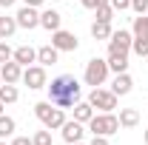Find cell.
Here are the masks:
<instances>
[{
	"instance_id": "obj_8",
	"label": "cell",
	"mask_w": 148,
	"mask_h": 145,
	"mask_svg": "<svg viewBox=\"0 0 148 145\" xmlns=\"http://www.w3.org/2000/svg\"><path fill=\"white\" fill-rule=\"evenodd\" d=\"M51 46H54L57 51H77V37L71 34V31H66V29H57V31H51Z\"/></svg>"
},
{
	"instance_id": "obj_19",
	"label": "cell",
	"mask_w": 148,
	"mask_h": 145,
	"mask_svg": "<svg viewBox=\"0 0 148 145\" xmlns=\"http://www.w3.org/2000/svg\"><path fill=\"white\" fill-rule=\"evenodd\" d=\"M91 37H94V40H108V37H111V23H106V20H94Z\"/></svg>"
},
{
	"instance_id": "obj_12",
	"label": "cell",
	"mask_w": 148,
	"mask_h": 145,
	"mask_svg": "<svg viewBox=\"0 0 148 145\" xmlns=\"http://www.w3.org/2000/svg\"><path fill=\"white\" fill-rule=\"evenodd\" d=\"M60 23H63V14H60V12H54V9H46V12H40V26H43V29L57 31V29H60Z\"/></svg>"
},
{
	"instance_id": "obj_3",
	"label": "cell",
	"mask_w": 148,
	"mask_h": 145,
	"mask_svg": "<svg viewBox=\"0 0 148 145\" xmlns=\"http://www.w3.org/2000/svg\"><path fill=\"white\" fill-rule=\"evenodd\" d=\"M34 114H37V120L49 128V131H57V128H63V122H66L63 108H57L54 103H37V105H34Z\"/></svg>"
},
{
	"instance_id": "obj_39",
	"label": "cell",
	"mask_w": 148,
	"mask_h": 145,
	"mask_svg": "<svg viewBox=\"0 0 148 145\" xmlns=\"http://www.w3.org/2000/svg\"><path fill=\"white\" fill-rule=\"evenodd\" d=\"M0 145H6V142H0Z\"/></svg>"
},
{
	"instance_id": "obj_16",
	"label": "cell",
	"mask_w": 148,
	"mask_h": 145,
	"mask_svg": "<svg viewBox=\"0 0 148 145\" xmlns=\"http://www.w3.org/2000/svg\"><path fill=\"white\" fill-rule=\"evenodd\" d=\"M108 71L114 74L128 71V54H108Z\"/></svg>"
},
{
	"instance_id": "obj_1",
	"label": "cell",
	"mask_w": 148,
	"mask_h": 145,
	"mask_svg": "<svg viewBox=\"0 0 148 145\" xmlns=\"http://www.w3.org/2000/svg\"><path fill=\"white\" fill-rule=\"evenodd\" d=\"M49 88V103H54L57 108H71L80 103V83H77V77L71 74H60L51 80V85H46Z\"/></svg>"
},
{
	"instance_id": "obj_38",
	"label": "cell",
	"mask_w": 148,
	"mask_h": 145,
	"mask_svg": "<svg viewBox=\"0 0 148 145\" xmlns=\"http://www.w3.org/2000/svg\"><path fill=\"white\" fill-rule=\"evenodd\" d=\"M54 3H60V0H54Z\"/></svg>"
},
{
	"instance_id": "obj_33",
	"label": "cell",
	"mask_w": 148,
	"mask_h": 145,
	"mask_svg": "<svg viewBox=\"0 0 148 145\" xmlns=\"http://www.w3.org/2000/svg\"><path fill=\"white\" fill-rule=\"evenodd\" d=\"M43 3H46V0H26V6H34V9H37V6H43Z\"/></svg>"
},
{
	"instance_id": "obj_6",
	"label": "cell",
	"mask_w": 148,
	"mask_h": 145,
	"mask_svg": "<svg viewBox=\"0 0 148 145\" xmlns=\"http://www.w3.org/2000/svg\"><path fill=\"white\" fill-rule=\"evenodd\" d=\"M88 103H91V108H100V111H114L117 108V94L114 91H106V88H97L91 91V97H88Z\"/></svg>"
},
{
	"instance_id": "obj_15",
	"label": "cell",
	"mask_w": 148,
	"mask_h": 145,
	"mask_svg": "<svg viewBox=\"0 0 148 145\" xmlns=\"http://www.w3.org/2000/svg\"><path fill=\"white\" fill-rule=\"evenodd\" d=\"M57 54H60V51H57L54 46H43V49H37V63H40V66H54Z\"/></svg>"
},
{
	"instance_id": "obj_25",
	"label": "cell",
	"mask_w": 148,
	"mask_h": 145,
	"mask_svg": "<svg viewBox=\"0 0 148 145\" xmlns=\"http://www.w3.org/2000/svg\"><path fill=\"white\" fill-rule=\"evenodd\" d=\"M32 142L34 145H51V131L46 128V131H37L34 137H32Z\"/></svg>"
},
{
	"instance_id": "obj_18",
	"label": "cell",
	"mask_w": 148,
	"mask_h": 145,
	"mask_svg": "<svg viewBox=\"0 0 148 145\" xmlns=\"http://www.w3.org/2000/svg\"><path fill=\"white\" fill-rule=\"evenodd\" d=\"M17 29H20V26H17V20H14V17H6V14L0 17V40H9Z\"/></svg>"
},
{
	"instance_id": "obj_4",
	"label": "cell",
	"mask_w": 148,
	"mask_h": 145,
	"mask_svg": "<svg viewBox=\"0 0 148 145\" xmlns=\"http://www.w3.org/2000/svg\"><path fill=\"white\" fill-rule=\"evenodd\" d=\"M86 85H103L106 83V77H108V60H100V57H94V60H88L86 63Z\"/></svg>"
},
{
	"instance_id": "obj_29",
	"label": "cell",
	"mask_w": 148,
	"mask_h": 145,
	"mask_svg": "<svg viewBox=\"0 0 148 145\" xmlns=\"http://www.w3.org/2000/svg\"><path fill=\"white\" fill-rule=\"evenodd\" d=\"M111 9L114 12H125V9H131V0H108Z\"/></svg>"
},
{
	"instance_id": "obj_34",
	"label": "cell",
	"mask_w": 148,
	"mask_h": 145,
	"mask_svg": "<svg viewBox=\"0 0 148 145\" xmlns=\"http://www.w3.org/2000/svg\"><path fill=\"white\" fill-rule=\"evenodd\" d=\"M0 6H3V9H9V6H14V0H0Z\"/></svg>"
},
{
	"instance_id": "obj_37",
	"label": "cell",
	"mask_w": 148,
	"mask_h": 145,
	"mask_svg": "<svg viewBox=\"0 0 148 145\" xmlns=\"http://www.w3.org/2000/svg\"><path fill=\"white\" fill-rule=\"evenodd\" d=\"M71 145H83V142H71Z\"/></svg>"
},
{
	"instance_id": "obj_31",
	"label": "cell",
	"mask_w": 148,
	"mask_h": 145,
	"mask_svg": "<svg viewBox=\"0 0 148 145\" xmlns=\"http://www.w3.org/2000/svg\"><path fill=\"white\" fill-rule=\"evenodd\" d=\"M12 145H34V142H32L29 137H14V140H12Z\"/></svg>"
},
{
	"instance_id": "obj_23",
	"label": "cell",
	"mask_w": 148,
	"mask_h": 145,
	"mask_svg": "<svg viewBox=\"0 0 148 145\" xmlns=\"http://www.w3.org/2000/svg\"><path fill=\"white\" fill-rule=\"evenodd\" d=\"M14 128H17V122H14L12 117H6V114H0V140H6V137H12V134H14Z\"/></svg>"
},
{
	"instance_id": "obj_28",
	"label": "cell",
	"mask_w": 148,
	"mask_h": 145,
	"mask_svg": "<svg viewBox=\"0 0 148 145\" xmlns=\"http://www.w3.org/2000/svg\"><path fill=\"white\" fill-rule=\"evenodd\" d=\"M131 9H134L137 14H145L148 12V0H131Z\"/></svg>"
},
{
	"instance_id": "obj_24",
	"label": "cell",
	"mask_w": 148,
	"mask_h": 145,
	"mask_svg": "<svg viewBox=\"0 0 148 145\" xmlns=\"http://www.w3.org/2000/svg\"><path fill=\"white\" fill-rule=\"evenodd\" d=\"M131 51L140 57H148V40H143V37H134L131 40Z\"/></svg>"
},
{
	"instance_id": "obj_27",
	"label": "cell",
	"mask_w": 148,
	"mask_h": 145,
	"mask_svg": "<svg viewBox=\"0 0 148 145\" xmlns=\"http://www.w3.org/2000/svg\"><path fill=\"white\" fill-rule=\"evenodd\" d=\"M12 57H14V51L9 49V43H6V40H0V66H3V63H9Z\"/></svg>"
},
{
	"instance_id": "obj_2",
	"label": "cell",
	"mask_w": 148,
	"mask_h": 145,
	"mask_svg": "<svg viewBox=\"0 0 148 145\" xmlns=\"http://www.w3.org/2000/svg\"><path fill=\"white\" fill-rule=\"evenodd\" d=\"M88 131L94 137H111L120 131V117H114L111 111H103V114H94L88 120Z\"/></svg>"
},
{
	"instance_id": "obj_11",
	"label": "cell",
	"mask_w": 148,
	"mask_h": 145,
	"mask_svg": "<svg viewBox=\"0 0 148 145\" xmlns=\"http://www.w3.org/2000/svg\"><path fill=\"white\" fill-rule=\"evenodd\" d=\"M60 134H63V140H66L69 145H71V142H80V140H83V122H77V120L69 122V120H66L63 128H60Z\"/></svg>"
},
{
	"instance_id": "obj_30",
	"label": "cell",
	"mask_w": 148,
	"mask_h": 145,
	"mask_svg": "<svg viewBox=\"0 0 148 145\" xmlns=\"http://www.w3.org/2000/svg\"><path fill=\"white\" fill-rule=\"evenodd\" d=\"M106 3H108V0H83V6H86V9H100V6H106Z\"/></svg>"
},
{
	"instance_id": "obj_14",
	"label": "cell",
	"mask_w": 148,
	"mask_h": 145,
	"mask_svg": "<svg viewBox=\"0 0 148 145\" xmlns=\"http://www.w3.org/2000/svg\"><path fill=\"white\" fill-rule=\"evenodd\" d=\"M14 63H20V66H32L37 60V51L32 49V46H20V49H14V57H12Z\"/></svg>"
},
{
	"instance_id": "obj_32",
	"label": "cell",
	"mask_w": 148,
	"mask_h": 145,
	"mask_svg": "<svg viewBox=\"0 0 148 145\" xmlns=\"http://www.w3.org/2000/svg\"><path fill=\"white\" fill-rule=\"evenodd\" d=\"M91 145H111V142H108V137H94Z\"/></svg>"
},
{
	"instance_id": "obj_22",
	"label": "cell",
	"mask_w": 148,
	"mask_h": 145,
	"mask_svg": "<svg viewBox=\"0 0 148 145\" xmlns=\"http://www.w3.org/2000/svg\"><path fill=\"white\" fill-rule=\"evenodd\" d=\"M131 34L148 40V17L145 14H137V17H134V31H131Z\"/></svg>"
},
{
	"instance_id": "obj_5",
	"label": "cell",
	"mask_w": 148,
	"mask_h": 145,
	"mask_svg": "<svg viewBox=\"0 0 148 145\" xmlns=\"http://www.w3.org/2000/svg\"><path fill=\"white\" fill-rule=\"evenodd\" d=\"M131 40H134V34L125 31V29L111 31V37H108V54H128L131 51Z\"/></svg>"
},
{
	"instance_id": "obj_13",
	"label": "cell",
	"mask_w": 148,
	"mask_h": 145,
	"mask_svg": "<svg viewBox=\"0 0 148 145\" xmlns=\"http://www.w3.org/2000/svg\"><path fill=\"white\" fill-rule=\"evenodd\" d=\"M131 88H134V80H131V74H128V71H123V74H117V77H114V85H111V91H114L117 97H125Z\"/></svg>"
},
{
	"instance_id": "obj_20",
	"label": "cell",
	"mask_w": 148,
	"mask_h": 145,
	"mask_svg": "<svg viewBox=\"0 0 148 145\" xmlns=\"http://www.w3.org/2000/svg\"><path fill=\"white\" fill-rule=\"evenodd\" d=\"M91 117H94L91 103H77V105H74V120H77V122H88Z\"/></svg>"
},
{
	"instance_id": "obj_36",
	"label": "cell",
	"mask_w": 148,
	"mask_h": 145,
	"mask_svg": "<svg viewBox=\"0 0 148 145\" xmlns=\"http://www.w3.org/2000/svg\"><path fill=\"white\" fill-rule=\"evenodd\" d=\"M0 114H3V100H0Z\"/></svg>"
},
{
	"instance_id": "obj_17",
	"label": "cell",
	"mask_w": 148,
	"mask_h": 145,
	"mask_svg": "<svg viewBox=\"0 0 148 145\" xmlns=\"http://www.w3.org/2000/svg\"><path fill=\"white\" fill-rule=\"evenodd\" d=\"M140 122V111L137 108H120V125L123 128H134Z\"/></svg>"
},
{
	"instance_id": "obj_10",
	"label": "cell",
	"mask_w": 148,
	"mask_h": 145,
	"mask_svg": "<svg viewBox=\"0 0 148 145\" xmlns=\"http://www.w3.org/2000/svg\"><path fill=\"white\" fill-rule=\"evenodd\" d=\"M20 77H23V66H20V63L9 60V63L0 66V80H3V83H12V85H14Z\"/></svg>"
},
{
	"instance_id": "obj_7",
	"label": "cell",
	"mask_w": 148,
	"mask_h": 145,
	"mask_svg": "<svg viewBox=\"0 0 148 145\" xmlns=\"http://www.w3.org/2000/svg\"><path fill=\"white\" fill-rule=\"evenodd\" d=\"M29 88H46L49 83H46V66H26V71L20 77Z\"/></svg>"
},
{
	"instance_id": "obj_35",
	"label": "cell",
	"mask_w": 148,
	"mask_h": 145,
	"mask_svg": "<svg viewBox=\"0 0 148 145\" xmlns=\"http://www.w3.org/2000/svg\"><path fill=\"white\" fill-rule=\"evenodd\" d=\"M143 140H145V145H148V128H145V137H143Z\"/></svg>"
},
{
	"instance_id": "obj_26",
	"label": "cell",
	"mask_w": 148,
	"mask_h": 145,
	"mask_svg": "<svg viewBox=\"0 0 148 145\" xmlns=\"http://www.w3.org/2000/svg\"><path fill=\"white\" fill-rule=\"evenodd\" d=\"M94 12H97V20H106V23H111V17H114V9H111V3L100 6V9H94Z\"/></svg>"
},
{
	"instance_id": "obj_9",
	"label": "cell",
	"mask_w": 148,
	"mask_h": 145,
	"mask_svg": "<svg viewBox=\"0 0 148 145\" xmlns=\"http://www.w3.org/2000/svg\"><path fill=\"white\" fill-rule=\"evenodd\" d=\"M14 20H17L20 29H37L40 26V14H37L34 6H23L17 14H14Z\"/></svg>"
},
{
	"instance_id": "obj_21",
	"label": "cell",
	"mask_w": 148,
	"mask_h": 145,
	"mask_svg": "<svg viewBox=\"0 0 148 145\" xmlns=\"http://www.w3.org/2000/svg\"><path fill=\"white\" fill-rule=\"evenodd\" d=\"M17 88L12 85V83H3L0 85V100H3V105H9V103H17Z\"/></svg>"
},
{
	"instance_id": "obj_40",
	"label": "cell",
	"mask_w": 148,
	"mask_h": 145,
	"mask_svg": "<svg viewBox=\"0 0 148 145\" xmlns=\"http://www.w3.org/2000/svg\"><path fill=\"white\" fill-rule=\"evenodd\" d=\"M0 83H3V80H0Z\"/></svg>"
}]
</instances>
